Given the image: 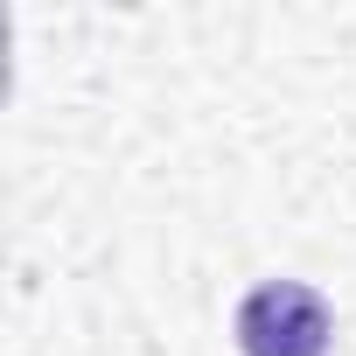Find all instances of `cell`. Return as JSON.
I'll list each match as a JSON object with an SVG mask.
<instances>
[{"label": "cell", "mask_w": 356, "mask_h": 356, "mask_svg": "<svg viewBox=\"0 0 356 356\" xmlns=\"http://www.w3.org/2000/svg\"><path fill=\"white\" fill-rule=\"evenodd\" d=\"M245 356H328V300L300 280H266L238 307Z\"/></svg>", "instance_id": "obj_1"}]
</instances>
